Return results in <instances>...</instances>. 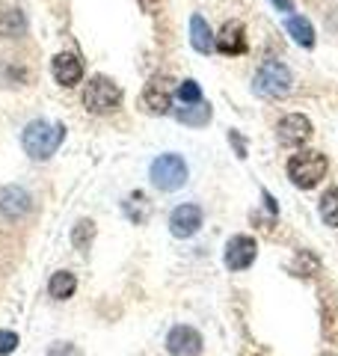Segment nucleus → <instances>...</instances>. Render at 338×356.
<instances>
[{"label":"nucleus","mask_w":338,"mask_h":356,"mask_svg":"<svg viewBox=\"0 0 338 356\" xmlns=\"http://www.w3.org/2000/svg\"><path fill=\"white\" fill-rule=\"evenodd\" d=\"M63 140H65V128L60 122L54 125V122H45V119L30 122L24 134H21V146H24V152L33 161H48L63 146Z\"/></svg>","instance_id":"1"},{"label":"nucleus","mask_w":338,"mask_h":356,"mask_svg":"<svg viewBox=\"0 0 338 356\" xmlns=\"http://www.w3.org/2000/svg\"><path fill=\"white\" fill-rule=\"evenodd\" d=\"M326 166L330 163H326L323 152L303 149L288 161V178L294 187H300V191H312V187H318L321 178L326 175Z\"/></svg>","instance_id":"2"},{"label":"nucleus","mask_w":338,"mask_h":356,"mask_svg":"<svg viewBox=\"0 0 338 356\" xmlns=\"http://www.w3.org/2000/svg\"><path fill=\"white\" fill-rule=\"evenodd\" d=\"M291 86H294V74H291V69H288L285 63L264 60L261 65H258L252 89L261 98H285L291 92Z\"/></svg>","instance_id":"3"},{"label":"nucleus","mask_w":338,"mask_h":356,"mask_svg":"<svg viewBox=\"0 0 338 356\" xmlns=\"http://www.w3.org/2000/svg\"><path fill=\"white\" fill-rule=\"evenodd\" d=\"M122 104V89L110 81L104 74H95L89 77V83L83 86V107L95 116H104L113 113Z\"/></svg>","instance_id":"4"},{"label":"nucleus","mask_w":338,"mask_h":356,"mask_svg":"<svg viewBox=\"0 0 338 356\" xmlns=\"http://www.w3.org/2000/svg\"><path fill=\"white\" fill-rule=\"evenodd\" d=\"M152 184L157 187V191L163 193H175L182 191V187L187 184V163L182 154H161V158L152 161Z\"/></svg>","instance_id":"5"},{"label":"nucleus","mask_w":338,"mask_h":356,"mask_svg":"<svg viewBox=\"0 0 338 356\" xmlns=\"http://www.w3.org/2000/svg\"><path fill=\"white\" fill-rule=\"evenodd\" d=\"M255 255H258V241L255 238H250V235H234L229 243H225L223 261H225V267H229L232 273H238V270L252 267Z\"/></svg>","instance_id":"6"},{"label":"nucleus","mask_w":338,"mask_h":356,"mask_svg":"<svg viewBox=\"0 0 338 356\" xmlns=\"http://www.w3.org/2000/svg\"><path fill=\"white\" fill-rule=\"evenodd\" d=\"M172 81L169 77H152L149 83H145L143 89V104L149 113H157V116H163L169 113V107H172Z\"/></svg>","instance_id":"7"},{"label":"nucleus","mask_w":338,"mask_h":356,"mask_svg":"<svg viewBox=\"0 0 338 356\" xmlns=\"http://www.w3.org/2000/svg\"><path fill=\"white\" fill-rule=\"evenodd\" d=\"M199 229H202V208L193 202L178 205L172 214H169V232H172L175 238L187 241V238H193Z\"/></svg>","instance_id":"8"},{"label":"nucleus","mask_w":338,"mask_h":356,"mask_svg":"<svg viewBox=\"0 0 338 356\" xmlns=\"http://www.w3.org/2000/svg\"><path fill=\"white\" fill-rule=\"evenodd\" d=\"M166 350H169V356H199L202 353L199 330L187 327V324L172 327L169 330V336H166Z\"/></svg>","instance_id":"9"},{"label":"nucleus","mask_w":338,"mask_h":356,"mask_svg":"<svg viewBox=\"0 0 338 356\" xmlns=\"http://www.w3.org/2000/svg\"><path fill=\"white\" fill-rule=\"evenodd\" d=\"M276 137L282 146H303L312 137V122L303 113H288L285 119L276 125Z\"/></svg>","instance_id":"10"},{"label":"nucleus","mask_w":338,"mask_h":356,"mask_svg":"<svg viewBox=\"0 0 338 356\" xmlns=\"http://www.w3.org/2000/svg\"><path fill=\"white\" fill-rule=\"evenodd\" d=\"M30 208H33V196L21 184L0 187V214H3V217L18 220V217L30 214Z\"/></svg>","instance_id":"11"},{"label":"nucleus","mask_w":338,"mask_h":356,"mask_svg":"<svg viewBox=\"0 0 338 356\" xmlns=\"http://www.w3.org/2000/svg\"><path fill=\"white\" fill-rule=\"evenodd\" d=\"M214 48L225 57H238V54L246 51V30L241 21H225L223 30L214 36Z\"/></svg>","instance_id":"12"},{"label":"nucleus","mask_w":338,"mask_h":356,"mask_svg":"<svg viewBox=\"0 0 338 356\" xmlns=\"http://www.w3.org/2000/svg\"><path fill=\"white\" fill-rule=\"evenodd\" d=\"M51 72L60 86H77L83 77V63H81V57H74V54H56L51 63Z\"/></svg>","instance_id":"13"},{"label":"nucleus","mask_w":338,"mask_h":356,"mask_svg":"<svg viewBox=\"0 0 338 356\" xmlns=\"http://www.w3.org/2000/svg\"><path fill=\"white\" fill-rule=\"evenodd\" d=\"M190 44H193L199 54H211L214 51V33H211L208 21L202 15L190 18Z\"/></svg>","instance_id":"14"},{"label":"nucleus","mask_w":338,"mask_h":356,"mask_svg":"<svg viewBox=\"0 0 338 356\" xmlns=\"http://www.w3.org/2000/svg\"><path fill=\"white\" fill-rule=\"evenodd\" d=\"M74 288H77V276L72 270H56L48 282V291L54 300H69L74 294Z\"/></svg>","instance_id":"15"},{"label":"nucleus","mask_w":338,"mask_h":356,"mask_svg":"<svg viewBox=\"0 0 338 356\" xmlns=\"http://www.w3.org/2000/svg\"><path fill=\"white\" fill-rule=\"evenodd\" d=\"M285 30L294 36L297 44H303V48H312L314 44V27H312V21L309 18H303V15H291L285 21Z\"/></svg>","instance_id":"16"},{"label":"nucleus","mask_w":338,"mask_h":356,"mask_svg":"<svg viewBox=\"0 0 338 356\" xmlns=\"http://www.w3.org/2000/svg\"><path fill=\"white\" fill-rule=\"evenodd\" d=\"M175 119L184 122V125H193V128L208 125V122H211V107H208L205 102H199V104H184L182 110H175Z\"/></svg>","instance_id":"17"},{"label":"nucleus","mask_w":338,"mask_h":356,"mask_svg":"<svg viewBox=\"0 0 338 356\" xmlns=\"http://www.w3.org/2000/svg\"><path fill=\"white\" fill-rule=\"evenodd\" d=\"M318 214H321V220L326 222V226H338V187H330V191L321 196Z\"/></svg>","instance_id":"18"},{"label":"nucleus","mask_w":338,"mask_h":356,"mask_svg":"<svg viewBox=\"0 0 338 356\" xmlns=\"http://www.w3.org/2000/svg\"><path fill=\"white\" fill-rule=\"evenodd\" d=\"M92 238H95V222L92 220H81L74 226V232H72V243H74L77 250H89Z\"/></svg>","instance_id":"19"},{"label":"nucleus","mask_w":338,"mask_h":356,"mask_svg":"<svg viewBox=\"0 0 338 356\" xmlns=\"http://www.w3.org/2000/svg\"><path fill=\"white\" fill-rule=\"evenodd\" d=\"M175 95H178V102H182V104H199V102H202V89H199V83H196V81H184V83H178Z\"/></svg>","instance_id":"20"},{"label":"nucleus","mask_w":338,"mask_h":356,"mask_svg":"<svg viewBox=\"0 0 338 356\" xmlns=\"http://www.w3.org/2000/svg\"><path fill=\"white\" fill-rule=\"evenodd\" d=\"M15 348H18V332H13V330H0V356L15 353Z\"/></svg>","instance_id":"21"},{"label":"nucleus","mask_w":338,"mask_h":356,"mask_svg":"<svg viewBox=\"0 0 338 356\" xmlns=\"http://www.w3.org/2000/svg\"><path fill=\"white\" fill-rule=\"evenodd\" d=\"M48 356H81V353H77L74 344H69V341H60V344H54V348L48 350Z\"/></svg>","instance_id":"22"},{"label":"nucleus","mask_w":338,"mask_h":356,"mask_svg":"<svg viewBox=\"0 0 338 356\" xmlns=\"http://www.w3.org/2000/svg\"><path fill=\"white\" fill-rule=\"evenodd\" d=\"M279 13H294V0H270Z\"/></svg>","instance_id":"23"},{"label":"nucleus","mask_w":338,"mask_h":356,"mask_svg":"<svg viewBox=\"0 0 338 356\" xmlns=\"http://www.w3.org/2000/svg\"><path fill=\"white\" fill-rule=\"evenodd\" d=\"M229 140L234 143V149H238V158H246V146H243V140L238 137V134L232 131V134H229Z\"/></svg>","instance_id":"24"},{"label":"nucleus","mask_w":338,"mask_h":356,"mask_svg":"<svg viewBox=\"0 0 338 356\" xmlns=\"http://www.w3.org/2000/svg\"><path fill=\"white\" fill-rule=\"evenodd\" d=\"M143 3H145V6H152V3H161V0H143Z\"/></svg>","instance_id":"25"}]
</instances>
